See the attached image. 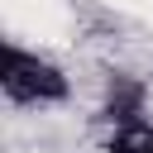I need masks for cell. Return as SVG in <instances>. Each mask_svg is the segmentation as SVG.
I'll return each mask as SVG.
<instances>
[{"instance_id": "cell-2", "label": "cell", "mask_w": 153, "mask_h": 153, "mask_svg": "<svg viewBox=\"0 0 153 153\" xmlns=\"http://www.w3.org/2000/svg\"><path fill=\"white\" fill-rule=\"evenodd\" d=\"M105 120H110L115 129L148 124V81H139V76H115L110 91H105Z\"/></svg>"}, {"instance_id": "cell-1", "label": "cell", "mask_w": 153, "mask_h": 153, "mask_svg": "<svg viewBox=\"0 0 153 153\" xmlns=\"http://www.w3.org/2000/svg\"><path fill=\"white\" fill-rule=\"evenodd\" d=\"M0 91L19 110H48V105H67L72 76L53 57L29 53L19 43H5V53H0Z\"/></svg>"}, {"instance_id": "cell-3", "label": "cell", "mask_w": 153, "mask_h": 153, "mask_svg": "<svg viewBox=\"0 0 153 153\" xmlns=\"http://www.w3.org/2000/svg\"><path fill=\"white\" fill-rule=\"evenodd\" d=\"M110 153H153V124H134V129H115Z\"/></svg>"}]
</instances>
